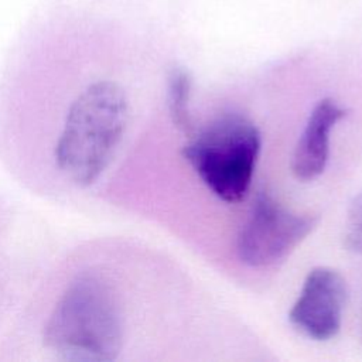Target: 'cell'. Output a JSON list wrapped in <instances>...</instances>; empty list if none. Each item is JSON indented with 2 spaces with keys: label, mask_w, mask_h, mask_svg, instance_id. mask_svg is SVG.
Wrapping results in <instances>:
<instances>
[{
  "label": "cell",
  "mask_w": 362,
  "mask_h": 362,
  "mask_svg": "<svg viewBox=\"0 0 362 362\" xmlns=\"http://www.w3.org/2000/svg\"><path fill=\"white\" fill-rule=\"evenodd\" d=\"M123 338L119 297L110 281L96 273L81 274L69 284L44 328L45 346L68 361H113Z\"/></svg>",
  "instance_id": "1"
},
{
  "label": "cell",
  "mask_w": 362,
  "mask_h": 362,
  "mask_svg": "<svg viewBox=\"0 0 362 362\" xmlns=\"http://www.w3.org/2000/svg\"><path fill=\"white\" fill-rule=\"evenodd\" d=\"M346 297V283L339 272L327 266L314 267L308 272L288 318L308 338L328 341L341 329Z\"/></svg>",
  "instance_id": "5"
},
{
  "label": "cell",
  "mask_w": 362,
  "mask_h": 362,
  "mask_svg": "<svg viewBox=\"0 0 362 362\" xmlns=\"http://www.w3.org/2000/svg\"><path fill=\"white\" fill-rule=\"evenodd\" d=\"M317 218L286 208L267 192H259L242 225L236 252L252 267H269L286 259L315 228Z\"/></svg>",
  "instance_id": "4"
},
{
  "label": "cell",
  "mask_w": 362,
  "mask_h": 362,
  "mask_svg": "<svg viewBox=\"0 0 362 362\" xmlns=\"http://www.w3.org/2000/svg\"><path fill=\"white\" fill-rule=\"evenodd\" d=\"M346 115V109L331 98L321 99L313 107L293 153L296 178L311 181L322 174L329 157L331 132Z\"/></svg>",
  "instance_id": "6"
},
{
  "label": "cell",
  "mask_w": 362,
  "mask_h": 362,
  "mask_svg": "<svg viewBox=\"0 0 362 362\" xmlns=\"http://www.w3.org/2000/svg\"><path fill=\"white\" fill-rule=\"evenodd\" d=\"M192 90V79L188 71L175 66L170 71L167 83V105L173 123L182 132L194 130L192 116L189 109Z\"/></svg>",
  "instance_id": "7"
},
{
  "label": "cell",
  "mask_w": 362,
  "mask_h": 362,
  "mask_svg": "<svg viewBox=\"0 0 362 362\" xmlns=\"http://www.w3.org/2000/svg\"><path fill=\"white\" fill-rule=\"evenodd\" d=\"M260 147V132L250 119L225 113L195 132L182 154L214 195L239 202L250 188Z\"/></svg>",
  "instance_id": "3"
},
{
  "label": "cell",
  "mask_w": 362,
  "mask_h": 362,
  "mask_svg": "<svg viewBox=\"0 0 362 362\" xmlns=\"http://www.w3.org/2000/svg\"><path fill=\"white\" fill-rule=\"evenodd\" d=\"M344 245L348 250L362 255V192L352 199L348 208Z\"/></svg>",
  "instance_id": "8"
},
{
  "label": "cell",
  "mask_w": 362,
  "mask_h": 362,
  "mask_svg": "<svg viewBox=\"0 0 362 362\" xmlns=\"http://www.w3.org/2000/svg\"><path fill=\"white\" fill-rule=\"evenodd\" d=\"M127 122L129 100L120 85H88L66 112L54 150L58 170L79 187L92 185L110 164Z\"/></svg>",
  "instance_id": "2"
}]
</instances>
